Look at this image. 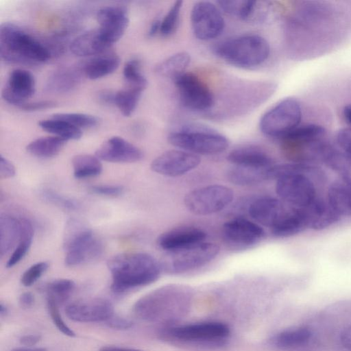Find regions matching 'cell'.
Listing matches in <instances>:
<instances>
[{
    "instance_id": "cell-11",
    "label": "cell",
    "mask_w": 351,
    "mask_h": 351,
    "mask_svg": "<svg viewBox=\"0 0 351 351\" xmlns=\"http://www.w3.org/2000/svg\"><path fill=\"white\" fill-rule=\"evenodd\" d=\"M182 104L193 111H205L215 105V96L197 75L184 72L173 80Z\"/></svg>"
},
{
    "instance_id": "cell-9",
    "label": "cell",
    "mask_w": 351,
    "mask_h": 351,
    "mask_svg": "<svg viewBox=\"0 0 351 351\" xmlns=\"http://www.w3.org/2000/svg\"><path fill=\"white\" fill-rule=\"evenodd\" d=\"M219 247L213 243L202 242L180 250L167 252L160 263L165 271L178 274L201 267L216 258Z\"/></svg>"
},
{
    "instance_id": "cell-55",
    "label": "cell",
    "mask_w": 351,
    "mask_h": 351,
    "mask_svg": "<svg viewBox=\"0 0 351 351\" xmlns=\"http://www.w3.org/2000/svg\"><path fill=\"white\" fill-rule=\"evenodd\" d=\"M34 302V296L30 292H25L19 297V304L23 308H29Z\"/></svg>"
},
{
    "instance_id": "cell-28",
    "label": "cell",
    "mask_w": 351,
    "mask_h": 351,
    "mask_svg": "<svg viewBox=\"0 0 351 351\" xmlns=\"http://www.w3.org/2000/svg\"><path fill=\"white\" fill-rule=\"evenodd\" d=\"M80 80V71L76 69H61L48 78L45 89L51 93H64L74 88Z\"/></svg>"
},
{
    "instance_id": "cell-39",
    "label": "cell",
    "mask_w": 351,
    "mask_h": 351,
    "mask_svg": "<svg viewBox=\"0 0 351 351\" xmlns=\"http://www.w3.org/2000/svg\"><path fill=\"white\" fill-rule=\"evenodd\" d=\"M75 282L69 279L54 280L45 286L47 298L58 304L66 301L75 289Z\"/></svg>"
},
{
    "instance_id": "cell-36",
    "label": "cell",
    "mask_w": 351,
    "mask_h": 351,
    "mask_svg": "<svg viewBox=\"0 0 351 351\" xmlns=\"http://www.w3.org/2000/svg\"><path fill=\"white\" fill-rule=\"evenodd\" d=\"M73 175L76 178H86L98 176L102 171V165L96 156L79 154L72 158Z\"/></svg>"
},
{
    "instance_id": "cell-7",
    "label": "cell",
    "mask_w": 351,
    "mask_h": 351,
    "mask_svg": "<svg viewBox=\"0 0 351 351\" xmlns=\"http://www.w3.org/2000/svg\"><path fill=\"white\" fill-rule=\"evenodd\" d=\"M168 141L172 145L194 154L215 155L229 146L228 138L215 130L199 125H189L171 132Z\"/></svg>"
},
{
    "instance_id": "cell-25",
    "label": "cell",
    "mask_w": 351,
    "mask_h": 351,
    "mask_svg": "<svg viewBox=\"0 0 351 351\" xmlns=\"http://www.w3.org/2000/svg\"><path fill=\"white\" fill-rule=\"evenodd\" d=\"M110 48L103 40L98 29L88 31L75 38L70 45L71 51L78 56H89L104 52Z\"/></svg>"
},
{
    "instance_id": "cell-48",
    "label": "cell",
    "mask_w": 351,
    "mask_h": 351,
    "mask_svg": "<svg viewBox=\"0 0 351 351\" xmlns=\"http://www.w3.org/2000/svg\"><path fill=\"white\" fill-rule=\"evenodd\" d=\"M92 193L108 197H117L123 192V187L120 185H94L90 188Z\"/></svg>"
},
{
    "instance_id": "cell-27",
    "label": "cell",
    "mask_w": 351,
    "mask_h": 351,
    "mask_svg": "<svg viewBox=\"0 0 351 351\" xmlns=\"http://www.w3.org/2000/svg\"><path fill=\"white\" fill-rule=\"evenodd\" d=\"M271 167L254 168L233 165L228 170L227 178L235 185L252 186L270 180Z\"/></svg>"
},
{
    "instance_id": "cell-17",
    "label": "cell",
    "mask_w": 351,
    "mask_h": 351,
    "mask_svg": "<svg viewBox=\"0 0 351 351\" xmlns=\"http://www.w3.org/2000/svg\"><path fill=\"white\" fill-rule=\"evenodd\" d=\"M168 332L174 338L182 341H215L227 337L230 334V329L223 323L207 322L176 326L169 328Z\"/></svg>"
},
{
    "instance_id": "cell-14",
    "label": "cell",
    "mask_w": 351,
    "mask_h": 351,
    "mask_svg": "<svg viewBox=\"0 0 351 351\" xmlns=\"http://www.w3.org/2000/svg\"><path fill=\"white\" fill-rule=\"evenodd\" d=\"M200 162L198 155L182 149H171L156 157L150 167L158 174L178 177L195 169Z\"/></svg>"
},
{
    "instance_id": "cell-47",
    "label": "cell",
    "mask_w": 351,
    "mask_h": 351,
    "mask_svg": "<svg viewBox=\"0 0 351 351\" xmlns=\"http://www.w3.org/2000/svg\"><path fill=\"white\" fill-rule=\"evenodd\" d=\"M248 1H218L217 3L219 5L220 9L223 10L225 12L231 15L236 16L242 19Z\"/></svg>"
},
{
    "instance_id": "cell-4",
    "label": "cell",
    "mask_w": 351,
    "mask_h": 351,
    "mask_svg": "<svg viewBox=\"0 0 351 351\" xmlns=\"http://www.w3.org/2000/svg\"><path fill=\"white\" fill-rule=\"evenodd\" d=\"M0 56L7 62L36 64L49 60L51 52L17 25L5 23L0 27Z\"/></svg>"
},
{
    "instance_id": "cell-56",
    "label": "cell",
    "mask_w": 351,
    "mask_h": 351,
    "mask_svg": "<svg viewBox=\"0 0 351 351\" xmlns=\"http://www.w3.org/2000/svg\"><path fill=\"white\" fill-rule=\"evenodd\" d=\"M340 339L343 346L346 350L351 351V325L343 330Z\"/></svg>"
},
{
    "instance_id": "cell-23",
    "label": "cell",
    "mask_w": 351,
    "mask_h": 351,
    "mask_svg": "<svg viewBox=\"0 0 351 351\" xmlns=\"http://www.w3.org/2000/svg\"><path fill=\"white\" fill-rule=\"evenodd\" d=\"M227 159L234 166L245 167L267 168L274 165L273 159L265 151L252 145L232 149Z\"/></svg>"
},
{
    "instance_id": "cell-22",
    "label": "cell",
    "mask_w": 351,
    "mask_h": 351,
    "mask_svg": "<svg viewBox=\"0 0 351 351\" xmlns=\"http://www.w3.org/2000/svg\"><path fill=\"white\" fill-rule=\"evenodd\" d=\"M300 209L306 228L314 230L326 229L337 222L341 218L327 199L320 197H317L311 204Z\"/></svg>"
},
{
    "instance_id": "cell-18",
    "label": "cell",
    "mask_w": 351,
    "mask_h": 351,
    "mask_svg": "<svg viewBox=\"0 0 351 351\" xmlns=\"http://www.w3.org/2000/svg\"><path fill=\"white\" fill-rule=\"evenodd\" d=\"M34 91V75L27 70L16 69L10 73L1 95L8 104L19 107L26 103Z\"/></svg>"
},
{
    "instance_id": "cell-38",
    "label": "cell",
    "mask_w": 351,
    "mask_h": 351,
    "mask_svg": "<svg viewBox=\"0 0 351 351\" xmlns=\"http://www.w3.org/2000/svg\"><path fill=\"white\" fill-rule=\"evenodd\" d=\"M143 89L134 87L120 90L115 93L114 105L125 117H130L136 110Z\"/></svg>"
},
{
    "instance_id": "cell-3",
    "label": "cell",
    "mask_w": 351,
    "mask_h": 351,
    "mask_svg": "<svg viewBox=\"0 0 351 351\" xmlns=\"http://www.w3.org/2000/svg\"><path fill=\"white\" fill-rule=\"evenodd\" d=\"M191 291L189 287L178 284L162 286L141 298L134 306V313L145 321L175 319L178 311L182 312L184 304L190 302Z\"/></svg>"
},
{
    "instance_id": "cell-59",
    "label": "cell",
    "mask_w": 351,
    "mask_h": 351,
    "mask_svg": "<svg viewBox=\"0 0 351 351\" xmlns=\"http://www.w3.org/2000/svg\"><path fill=\"white\" fill-rule=\"evenodd\" d=\"M342 114L346 121L351 125V104L344 106Z\"/></svg>"
},
{
    "instance_id": "cell-51",
    "label": "cell",
    "mask_w": 351,
    "mask_h": 351,
    "mask_svg": "<svg viewBox=\"0 0 351 351\" xmlns=\"http://www.w3.org/2000/svg\"><path fill=\"white\" fill-rule=\"evenodd\" d=\"M16 170L14 165L2 155L0 156V177L10 178L14 176Z\"/></svg>"
},
{
    "instance_id": "cell-2",
    "label": "cell",
    "mask_w": 351,
    "mask_h": 351,
    "mask_svg": "<svg viewBox=\"0 0 351 351\" xmlns=\"http://www.w3.org/2000/svg\"><path fill=\"white\" fill-rule=\"evenodd\" d=\"M112 282L111 289L117 293L149 285L159 278L162 267L155 258L146 253H125L108 261Z\"/></svg>"
},
{
    "instance_id": "cell-6",
    "label": "cell",
    "mask_w": 351,
    "mask_h": 351,
    "mask_svg": "<svg viewBox=\"0 0 351 351\" xmlns=\"http://www.w3.org/2000/svg\"><path fill=\"white\" fill-rule=\"evenodd\" d=\"M63 248L66 252L64 262L75 266L96 259L102 252L101 243L93 231L82 221L69 219L64 228Z\"/></svg>"
},
{
    "instance_id": "cell-8",
    "label": "cell",
    "mask_w": 351,
    "mask_h": 351,
    "mask_svg": "<svg viewBox=\"0 0 351 351\" xmlns=\"http://www.w3.org/2000/svg\"><path fill=\"white\" fill-rule=\"evenodd\" d=\"M301 119L300 102L288 97L280 101L262 116L259 128L265 135L282 139L300 125Z\"/></svg>"
},
{
    "instance_id": "cell-24",
    "label": "cell",
    "mask_w": 351,
    "mask_h": 351,
    "mask_svg": "<svg viewBox=\"0 0 351 351\" xmlns=\"http://www.w3.org/2000/svg\"><path fill=\"white\" fill-rule=\"evenodd\" d=\"M326 199L340 216H351V182L343 179L333 181L328 186Z\"/></svg>"
},
{
    "instance_id": "cell-19",
    "label": "cell",
    "mask_w": 351,
    "mask_h": 351,
    "mask_svg": "<svg viewBox=\"0 0 351 351\" xmlns=\"http://www.w3.org/2000/svg\"><path fill=\"white\" fill-rule=\"evenodd\" d=\"M95 156L111 162H136L143 158V152L120 136H112L96 150Z\"/></svg>"
},
{
    "instance_id": "cell-35",
    "label": "cell",
    "mask_w": 351,
    "mask_h": 351,
    "mask_svg": "<svg viewBox=\"0 0 351 351\" xmlns=\"http://www.w3.org/2000/svg\"><path fill=\"white\" fill-rule=\"evenodd\" d=\"M38 126L43 130L66 141L78 140L82 136V130L60 119L51 118L38 122Z\"/></svg>"
},
{
    "instance_id": "cell-41",
    "label": "cell",
    "mask_w": 351,
    "mask_h": 351,
    "mask_svg": "<svg viewBox=\"0 0 351 351\" xmlns=\"http://www.w3.org/2000/svg\"><path fill=\"white\" fill-rule=\"evenodd\" d=\"M326 131L322 125L308 123L298 125L293 131L286 135L280 140H310L324 138Z\"/></svg>"
},
{
    "instance_id": "cell-54",
    "label": "cell",
    "mask_w": 351,
    "mask_h": 351,
    "mask_svg": "<svg viewBox=\"0 0 351 351\" xmlns=\"http://www.w3.org/2000/svg\"><path fill=\"white\" fill-rule=\"evenodd\" d=\"M115 93L110 90H102L98 95L99 100L104 104H114Z\"/></svg>"
},
{
    "instance_id": "cell-29",
    "label": "cell",
    "mask_w": 351,
    "mask_h": 351,
    "mask_svg": "<svg viewBox=\"0 0 351 351\" xmlns=\"http://www.w3.org/2000/svg\"><path fill=\"white\" fill-rule=\"evenodd\" d=\"M116 54L102 55L88 61L83 67L84 75L90 80H97L114 72L120 64Z\"/></svg>"
},
{
    "instance_id": "cell-53",
    "label": "cell",
    "mask_w": 351,
    "mask_h": 351,
    "mask_svg": "<svg viewBox=\"0 0 351 351\" xmlns=\"http://www.w3.org/2000/svg\"><path fill=\"white\" fill-rule=\"evenodd\" d=\"M40 340V336L38 335H26L20 338V343L27 347H32L37 344Z\"/></svg>"
},
{
    "instance_id": "cell-5",
    "label": "cell",
    "mask_w": 351,
    "mask_h": 351,
    "mask_svg": "<svg viewBox=\"0 0 351 351\" xmlns=\"http://www.w3.org/2000/svg\"><path fill=\"white\" fill-rule=\"evenodd\" d=\"M215 54L224 61L242 68L262 64L269 57V44L258 35H245L219 43Z\"/></svg>"
},
{
    "instance_id": "cell-10",
    "label": "cell",
    "mask_w": 351,
    "mask_h": 351,
    "mask_svg": "<svg viewBox=\"0 0 351 351\" xmlns=\"http://www.w3.org/2000/svg\"><path fill=\"white\" fill-rule=\"evenodd\" d=\"M233 198L234 193L230 188L212 184L189 192L184 197V203L191 213L208 215L223 210Z\"/></svg>"
},
{
    "instance_id": "cell-57",
    "label": "cell",
    "mask_w": 351,
    "mask_h": 351,
    "mask_svg": "<svg viewBox=\"0 0 351 351\" xmlns=\"http://www.w3.org/2000/svg\"><path fill=\"white\" fill-rule=\"evenodd\" d=\"M160 24L161 20L160 19H156L153 21L147 33L149 37H152L155 36L158 32H160Z\"/></svg>"
},
{
    "instance_id": "cell-31",
    "label": "cell",
    "mask_w": 351,
    "mask_h": 351,
    "mask_svg": "<svg viewBox=\"0 0 351 351\" xmlns=\"http://www.w3.org/2000/svg\"><path fill=\"white\" fill-rule=\"evenodd\" d=\"M66 141L55 136L41 137L29 143L26 147V150L38 158H53L60 152Z\"/></svg>"
},
{
    "instance_id": "cell-46",
    "label": "cell",
    "mask_w": 351,
    "mask_h": 351,
    "mask_svg": "<svg viewBox=\"0 0 351 351\" xmlns=\"http://www.w3.org/2000/svg\"><path fill=\"white\" fill-rule=\"evenodd\" d=\"M47 308L51 319L57 328L64 335L75 337V333L64 322L60 314L58 304L53 300L47 298Z\"/></svg>"
},
{
    "instance_id": "cell-42",
    "label": "cell",
    "mask_w": 351,
    "mask_h": 351,
    "mask_svg": "<svg viewBox=\"0 0 351 351\" xmlns=\"http://www.w3.org/2000/svg\"><path fill=\"white\" fill-rule=\"evenodd\" d=\"M52 117L64 121L80 129L93 128L99 122L96 117L84 113L60 112L54 114Z\"/></svg>"
},
{
    "instance_id": "cell-30",
    "label": "cell",
    "mask_w": 351,
    "mask_h": 351,
    "mask_svg": "<svg viewBox=\"0 0 351 351\" xmlns=\"http://www.w3.org/2000/svg\"><path fill=\"white\" fill-rule=\"evenodd\" d=\"M21 234V222L14 217L1 215L0 217V254H7L19 241Z\"/></svg>"
},
{
    "instance_id": "cell-12",
    "label": "cell",
    "mask_w": 351,
    "mask_h": 351,
    "mask_svg": "<svg viewBox=\"0 0 351 351\" xmlns=\"http://www.w3.org/2000/svg\"><path fill=\"white\" fill-rule=\"evenodd\" d=\"M191 23L194 35L201 40H210L218 37L225 26L220 9L209 1H198L193 5Z\"/></svg>"
},
{
    "instance_id": "cell-60",
    "label": "cell",
    "mask_w": 351,
    "mask_h": 351,
    "mask_svg": "<svg viewBox=\"0 0 351 351\" xmlns=\"http://www.w3.org/2000/svg\"><path fill=\"white\" fill-rule=\"evenodd\" d=\"M12 351H47L45 348H15Z\"/></svg>"
},
{
    "instance_id": "cell-52",
    "label": "cell",
    "mask_w": 351,
    "mask_h": 351,
    "mask_svg": "<svg viewBox=\"0 0 351 351\" xmlns=\"http://www.w3.org/2000/svg\"><path fill=\"white\" fill-rule=\"evenodd\" d=\"M106 322L109 327L117 330H127L132 326V322L129 319L114 315Z\"/></svg>"
},
{
    "instance_id": "cell-40",
    "label": "cell",
    "mask_w": 351,
    "mask_h": 351,
    "mask_svg": "<svg viewBox=\"0 0 351 351\" xmlns=\"http://www.w3.org/2000/svg\"><path fill=\"white\" fill-rule=\"evenodd\" d=\"M123 77L129 87L138 88L145 90L147 86V80L141 71V62L137 59L128 61L123 70Z\"/></svg>"
},
{
    "instance_id": "cell-16",
    "label": "cell",
    "mask_w": 351,
    "mask_h": 351,
    "mask_svg": "<svg viewBox=\"0 0 351 351\" xmlns=\"http://www.w3.org/2000/svg\"><path fill=\"white\" fill-rule=\"evenodd\" d=\"M66 316L71 320L82 323L106 322L113 316L112 304L103 298L75 301L65 308Z\"/></svg>"
},
{
    "instance_id": "cell-44",
    "label": "cell",
    "mask_w": 351,
    "mask_h": 351,
    "mask_svg": "<svg viewBox=\"0 0 351 351\" xmlns=\"http://www.w3.org/2000/svg\"><path fill=\"white\" fill-rule=\"evenodd\" d=\"M41 195L49 202L65 210H75L80 207L78 202L75 200L57 193L51 189H43Z\"/></svg>"
},
{
    "instance_id": "cell-26",
    "label": "cell",
    "mask_w": 351,
    "mask_h": 351,
    "mask_svg": "<svg viewBox=\"0 0 351 351\" xmlns=\"http://www.w3.org/2000/svg\"><path fill=\"white\" fill-rule=\"evenodd\" d=\"M307 229L300 208L290 206L282 218L271 228L276 237L287 238L296 235Z\"/></svg>"
},
{
    "instance_id": "cell-43",
    "label": "cell",
    "mask_w": 351,
    "mask_h": 351,
    "mask_svg": "<svg viewBox=\"0 0 351 351\" xmlns=\"http://www.w3.org/2000/svg\"><path fill=\"white\" fill-rule=\"evenodd\" d=\"M183 1H176L161 20L160 33L164 36L171 35L177 29Z\"/></svg>"
},
{
    "instance_id": "cell-49",
    "label": "cell",
    "mask_w": 351,
    "mask_h": 351,
    "mask_svg": "<svg viewBox=\"0 0 351 351\" xmlns=\"http://www.w3.org/2000/svg\"><path fill=\"white\" fill-rule=\"evenodd\" d=\"M336 139L339 148L351 156V127L340 130Z\"/></svg>"
},
{
    "instance_id": "cell-58",
    "label": "cell",
    "mask_w": 351,
    "mask_h": 351,
    "mask_svg": "<svg viewBox=\"0 0 351 351\" xmlns=\"http://www.w3.org/2000/svg\"><path fill=\"white\" fill-rule=\"evenodd\" d=\"M99 351H143L139 349L117 347V346H104Z\"/></svg>"
},
{
    "instance_id": "cell-13",
    "label": "cell",
    "mask_w": 351,
    "mask_h": 351,
    "mask_svg": "<svg viewBox=\"0 0 351 351\" xmlns=\"http://www.w3.org/2000/svg\"><path fill=\"white\" fill-rule=\"evenodd\" d=\"M222 234L230 248L241 250L250 248L260 243L265 237V232L256 223L237 217L223 224Z\"/></svg>"
},
{
    "instance_id": "cell-61",
    "label": "cell",
    "mask_w": 351,
    "mask_h": 351,
    "mask_svg": "<svg viewBox=\"0 0 351 351\" xmlns=\"http://www.w3.org/2000/svg\"><path fill=\"white\" fill-rule=\"evenodd\" d=\"M7 312H8V309H7V307L5 306V305H4L3 303H1V304H0L1 315L2 316L3 315H5Z\"/></svg>"
},
{
    "instance_id": "cell-21",
    "label": "cell",
    "mask_w": 351,
    "mask_h": 351,
    "mask_svg": "<svg viewBox=\"0 0 351 351\" xmlns=\"http://www.w3.org/2000/svg\"><path fill=\"white\" fill-rule=\"evenodd\" d=\"M206 232L196 227H182L167 231L158 239V245L167 252L184 249L204 241Z\"/></svg>"
},
{
    "instance_id": "cell-33",
    "label": "cell",
    "mask_w": 351,
    "mask_h": 351,
    "mask_svg": "<svg viewBox=\"0 0 351 351\" xmlns=\"http://www.w3.org/2000/svg\"><path fill=\"white\" fill-rule=\"evenodd\" d=\"M190 62L191 56L187 52H178L158 63L155 66V72L159 75L174 80L186 72Z\"/></svg>"
},
{
    "instance_id": "cell-37",
    "label": "cell",
    "mask_w": 351,
    "mask_h": 351,
    "mask_svg": "<svg viewBox=\"0 0 351 351\" xmlns=\"http://www.w3.org/2000/svg\"><path fill=\"white\" fill-rule=\"evenodd\" d=\"M21 234L16 247L9 257L6 267L11 268L19 263L27 253L33 239L34 228L32 223L25 219L20 220Z\"/></svg>"
},
{
    "instance_id": "cell-32",
    "label": "cell",
    "mask_w": 351,
    "mask_h": 351,
    "mask_svg": "<svg viewBox=\"0 0 351 351\" xmlns=\"http://www.w3.org/2000/svg\"><path fill=\"white\" fill-rule=\"evenodd\" d=\"M323 163L338 173L341 179L351 182V156L339 147L330 144Z\"/></svg>"
},
{
    "instance_id": "cell-45",
    "label": "cell",
    "mask_w": 351,
    "mask_h": 351,
    "mask_svg": "<svg viewBox=\"0 0 351 351\" xmlns=\"http://www.w3.org/2000/svg\"><path fill=\"white\" fill-rule=\"evenodd\" d=\"M49 267L47 262L42 261L31 265L21 276V282L25 287L34 285L47 271Z\"/></svg>"
},
{
    "instance_id": "cell-15",
    "label": "cell",
    "mask_w": 351,
    "mask_h": 351,
    "mask_svg": "<svg viewBox=\"0 0 351 351\" xmlns=\"http://www.w3.org/2000/svg\"><path fill=\"white\" fill-rule=\"evenodd\" d=\"M97 20L101 37L110 47L123 36L130 21L127 9L121 5L101 8L97 14Z\"/></svg>"
},
{
    "instance_id": "cell-34",
    "label": "cell",
    "mask_w": 351,
    "mask_h": 351,
    "mask_svg": "<svg viewBox=\"0 0 351 351\" xmlns=\"http://www.w3.org/2000/svg\"><path fill=\"white\" fill-rule=\"evenodd\" d=\"M311 336L308 328L300 327L280 332L273 337L272 343L278 348L290 350L304 345Z\"/></svg>"
},
{
    "instance_id": "cell-50",
    "label": "cell",
    "mask_w": 351,
    "mask_h": 351,
    "mask_svg": "<svg viewBox=\"0 0 351 351\" xmlns=\"http://www.w3.org/2000/svg\"><path fill=\"white\" fill-rule=\"evenodd\" d=\"M56 102L54 101L44 100L34 102H26L20 106L19 108L23 110L34 112L53 108L56 106Z\"/></svg>"
},
{
    "instance_id": "cell-20",
    "label": "cell",
    "mask_w": 351,
    "mask_h": 351,
    "mask_svg": "<svg viewBox=\"0 0 351 351\" xmlns=\"http://www.w3.org/2000/svg\"><path fill=\"white\" fill-rule=\"evenodd\" d=\"M290 206L281 199L264 196L250 203L248 213L256 222L271 228L282 218Z\"/></svg>"
},
{
    "instance_id": "cell-1",
    "label": "cell",
    "mask_w": 351,
    "mask_h": 351,
    "mask_svg": "<svg viewBox=\"0 0 351 351\" xmlns=\"http://www.w3.org/2000/svg\"><path fill=\"white\" fill-rule=\"evenodd\" d=\"M319 169L314 165L290 162L274 165L271 180H276V192L285 203L302 208L317 197L316 182L322 179Z\"/></svg>"
}]
</instances>
